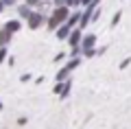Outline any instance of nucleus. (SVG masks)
<instances>
[{
    "mask_svg": "<svg viewBox=\"0 0 131 129\" xmlns=\"http://www.w3.org/2000/svg\"><path fill=\"white\" fill-rule=\"evenodd\" d=\"M5 55H7V53H5V51H0V61L5 59Z\"/></svg>",
    "mask_w": 131,
    "mask_h": 129,
    "instance_id": "nucleus-3",
    "label": "nucleus"
},
{
    "mask_svg": "<svg viewBox=\"0 0 131 129\" xmlns=\"http://www.w3.org/2000/svg\"><path fill=\"white\" fill-rule=\"evenodd\" d=\"M18 26H20L18 22H9L7 24V31H18Z\"/></svg>",
    "mask_w": 131,
    "mask_h": 129,
    "instance_id": "nucleus-2",
    "label": "nucleus"
},
{
    "mask_svg": "<svg viewBox=\"0 0 131 129\" xmlns=\"http://www.w3.org/2000/svg\"><path fill=\"white\" fill-rule=\"evenodd\" d=\"M2 7H5V0H0V11H2Z\"/></svg>",
    "mask_w": 131,
    "mask_h": 129,
    "instance_id": "nucleus-4",
    "label": "nucleus"
},
{
    "mask_svg": "<svg viewBox=\"0 0 131 129\" xmlns=\"http://www.w3.org/2000/svg\"><path fill=\"white\" fill-rule=\"evenodd\" d=\"M9 42V31H2L0 33V44H7Z\"/></svg>",
    "mask_w": 131,
    "mask_h": 129,
    "instance_id": "nucleus-1",
    "label": "nucleus"
}]
</instances>
